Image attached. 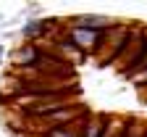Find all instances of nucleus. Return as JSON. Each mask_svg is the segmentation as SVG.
<instances>
[{"instance_id": "obj_1", "label": "nucleus", "mask_w": 147, "mask_h": 137, "mask_svg": "<svg viewBox=\"0 0 147 137\" xmlns=\"http://www.w3.org/2000/svg\"><path fill=\"white\" fill-rule=\"evenodd\" d=\"M129 34H131V27L129 24H113L108 32L100 34V45H97V53H95L100 66H108V63L113 66L118 61V55H121V50H123V45L129 40Z\"/></svg>"}, {"instance_id": "obj_2", "label": "nucleus", "mask_w": 147, "mask_h": 137, "mask_svg": "<svg viewBox=\"0 0 147 137\" xmlns=\"http://www.w3.org/2000/svg\"><path fill=\"white\" fill-rule=\"evenodd\" d=\"M100 34L102 32H92V29H82V27H71L68 29V42L76 45L84 55H95L97 45H100Z\"/></svg>"}, {"instance_id": "obj_3", "label": "nucleus", "mask_w": 147, "mask_h": 137, "mask_svg": "<svg viewBox=\"0 0 147 137\" xmlns=\"http://www.w3.org/2000/svg\"><path fill=\"white\" fill-rule=\"evenodd\" d=\"M40 61H42V48L37 42H26L13 53V66L18 71H32L40 66Z\"/></svg>"}, {"instance_id": "obj_4", "label": "nucleus", "mask_w": 147, "mask_h": 137, "mask_svg": "<svg viewBox=\"0 0 147 137\" xmlns=\"http://www.w3.org/2000/svg\"><path fill=\"white\" fill-rule=\"evenodd\" d=\"M113 24L110 16H102V13H82V16H74L71 18V27H82V29H92V32H108Z\"/></svg>"}, {"instance_id": "obj_5", "label": "nucleus", "mask_w": 147, "mask_h": 137, "mask_svg": "<svg viewBox=\"0 0 147 137\" xmlns=\"http://www.w3.org/2000/svg\"><path fill=\"white\" fill-rule=\"evenodd\" d=\"M108 116L110 113H89L84 127H82V132H79V137H102V129L108 124Z\"/></svg>"}, {"instance_id": "obj_6", "label": "nucleus", "mask_w": 147, "mask_h": 137, "mask_svg": "<svg viewBox=\"0 0 147 137\" xmlns=\"http://www.w3.org/2000/svg\"><path fill=\"white\" fill-rule=\"evenodd\" d=\"M53 29V18H34V21L24 24L21 27V37H26V40H37V37H42Z\"/></svg>"}, {"instance_id": "obj_7", "label": "nucleus", "mask_w": 147, "mask_h": 137, "mask_svg": "<svg viewBox=\"0 0 147 137\" xmlns=\"http://www.w3.org/2000/svg\"><path fill=\"white\" fill-rule=\"evenodd\" d=\"M123 137H147V121L144 119H137V116H126Z\"/></svg>"}, {"instance_id": "obj_8", "label": "nucleus", "mask_w": 147, "mask_h": 137, "mask_svg": "<svg viewBox=\"0 0 147 137\" xmlns=\"http://www.w3.org/2000/svg\"><path fill=\"white\" fill-rule=\"evenodd\" d=\"M129 82H131V85H134L137 90H139V87H147V69H142L139 74H134V76H131Z\"/></svg>"}, {"instance_id": "obj_9", "label": "nucleus", "mask_w": 147, "mask_h": 137, "mask_svg": "<svg viewBox=\"0 0 147 137\" xmlns=\"http://www.w3.org/2000/svg\"><path fill=\"white\" fill-rule=\"evenodd\" d=\"M137 92H139V100H142V103H147V87H139Z\"/></svg>"}, {"instance_id": "obj_10", "label": "nucleus", "mask_w": 147, "mask_h": 137, "mask_svg": "<svg viewBox=\"0 0 147 137\" xmlns=\"http://www.w3.org/2000/svg\"><path fill=\"white\" fill-rule=\"evenodd\" d=\"M37 137H47V134H45V132H42V134H37Z\"/></svg>"}, {"instance_id": "obj_11", "label": "nucleus", "mask_w": 147, "mask_h": 137, "mask_svg": "<svg viewBox=\"0 0 147 137\" xmlns=\"http://www.w3.org/2000/svg\"><path fill=\"white\" fill-rule=\"evenodd\" d=\"M0 55H3V45H0Z\"/></svg>"}]
</instances>
